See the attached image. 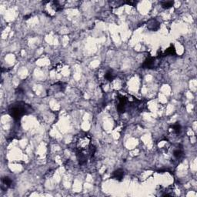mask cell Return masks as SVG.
Wrapping results in <instances>:
<instances>
[{"label": "cell", "instance_id": "cell-1", "mask_svg": "<svg viewBox=\"0 0 197 197\" xmlns=\"http://www.w3.org/2000/svg\"><path fill=\"white\" fill-rule=\"evenodd\" d=\"M74 148L79 164L81 165L86 163L96 152V148L92 144L91 136L87 133H80L75 136Z\"/></svg>", "mask_w": 197, "mask_h": 197}, {"label": "cell", "instance_id": "cell-2", "mask_svg": "<svg viewBox=\"0 0 197 197\" xmlns=\"http://www.w3.org/2000/svg\"><path fill=\"white\" fill-rule=\"evenodd\" d=\"M30 110L31 106H28V104H26L23 102H18L12 105L9 112L15 120H19L25 114L30 112Z\"/></svg>", "mask_w": 197, "mask_h": 197}, {"label": "cell", "instance_id": "cell-3", "mask_svg": "<svg viewBox=\"0 0 197 197\" xmlns=\"http://www.w3.org/2000/svg\"><path fill=\"white\" fill-rule=\"evenodd\" d=\"M130 95L125 96L123 94H119L117 96V103H116V108L117 111L120 113H124L127 111L129 106L132 104L136 103V102H138L136 98L132 97V99H129Z\"/></svg>", "mask_w": 197, "mask_h": 197}, {"label": "cell", "instance_id": "cell-4", "mask_svg": "<svg viewBox=\"0 0 197 197\" xmlns=\"http://www.w3.org/2000/svg\"><path fill=\"white\" fill-rule=\"evenodd\" d=\"M158 65L157 63V58L153 57H149L142 63V68L143 69H154Z\"/></svg>", "mask_w": 197, "mask_h": 197}, {"label": "cell", "instance_id": "cell-5", "mask_svg": "<svg viewBox=\"0 0 197 197\" xmlns=\"http://www.w3.org/2000/svg\"><path fill=\"white\" fill-rule=\"evenodd\" d=\"M116 79V74L114 73L112 69H107L104 72V79L106 81L112 82Z\"/></svg>", "mask_w": 197, "mask_h": 197}, {"label": "cell", "instance_id": "cell-6", "mask_svg": "<svg viewBox=\"0 0 197 197\" xmlns=\"http://www.w3.org/2000/svg\"><path fill=\"white\" fill-rule=\"evenodd\" d=\"M147 27L150 30H156V29L159 28V23L156 19H151L147 23Z\"/></svg>", "mask_w": 197, "mask_h": 197}, {"label": "cell", "instance_id": "cell-7", "mask_svg": "<svg viewBox=\"0 0 197 197\" xmlns=\"http://www.w3.org/2000/svg\"><path fill=\"white\" fill-rule=\"evenodd\" d=\"M12 181L9 177H4L2 179V189H7L12 186Z\"/></svg>", "mask_w": 197, "mask_h": 197}, {"label": "cell", "instance_id": "cell-8", "mask_svg": "<svg viewBox=\"0 0 197 197\" xmlns=\"http://www.w3.org/2000/svg\"><path fill=\"white\" fill-rule=\"evenodd\" d=\"M124 177V171L121 169H119L117 170L114 171L112 173V178H114L116 180L121 181Z\"/></svg>", "mask_w": 197, "mask_h": 197}, {"label": "cell", "instance_id": "cell-9", "mask_svg": "<svg viewBox=\"0 0 197 197\" xmlns=\"http://www.w3.org/2000/svg\"><path fill=\"white\" fill-rule=\"evenodd\" d=\"M174 54H176V49H175L174 46H171L169 48H168V49L166 50L164 55H174Z\"/></svg>", "mask_w": 197, "mask_h": 197}, {"label": "cell", "instance_id": "cell-10", "mask_svg": "<svg viewBox=\"0 0 197 197\" xmlns=\"http://www.w3.org/2000/svg\"><path fill=\"white\" fill-rule=\"evenodd\" d=\"M183 152L180 149H177L174 150V152H173V156H174L175 158L176 159H180L181 157L183 156Z\"/></svg>", "mask_w": 197, "mask_h": 197}, {"label": "cell", "instance_id": "cell-11", "mask_svg": "<svg viewBox=\"0 0 197 197\" xmlns=\"http://www.w3.org/2000/svg\"><path fill=\"white\" fill-rule=\"evenodd\" d=\"M173 6V2H162V6L164 9H169Z\"/></svg>", "mask_w": 197, "mask_h": 197}, {"label": "cell", "instance_id": "cell-12", "mask_svg": "<svg viewBox=\"0 0 197 197\" xmlns=\"http://www.w3.org/2000/svg\"><path fill=\"white\" fill-rule=\"evenodd\" d=\"M173 131H174L176 134H179V132H181V126L179 124H176V125H174V126H173Z\"/></svg>", "mask_w": 197, "mask_h": 197}]
</instances>
